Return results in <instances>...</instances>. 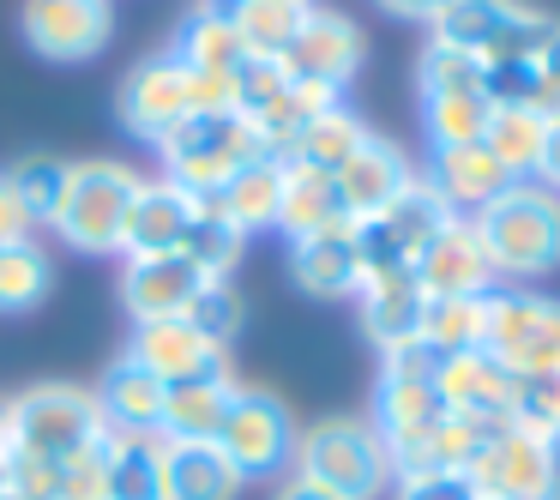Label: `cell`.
Here are the masks:
<instances>
[{
  "label": "cell",
  "instance_id": "obj_7",
  "mask_svg": "<svg viewBox=\"0 0 560 500\" xmlns=\"http://www.w3.org/2000/svg\"><path fill=\"white\" fill-rule=\"evenodd\" d=\"M458 211L434 194V187L416 175L398 199H392L380 218H362L355 223V259H362V278H386V271H416L422 247L434 242Z\"/></svg>",
  "mask_w": 560,
  "mask_h": 500
},
{
  "label": "cell",
  "instance_id": "obj_47",
  "mask_svg": "<svg viewBox=\"0 0 560 500\" xmlns=\"http://www.w3.org/2000/svg\"><path fill=\"white\" fill-rule=\"evenodd\" d=\"M7 422H13V392H0V452H7Z\"/></svg>",
  "mask_w": 560,
  "mask_h": 500
},
{
  "label": "cell",
  "instance_id": "obj_26",
  "mask_svg": "<svg viewBox=\"0 0 560 500\" xmlns=\"http://www.w3.org/2000/svg\"><path fill=\"white\" fill-rule=\"evenodd\" d=\"M278 230L290 242L302 235H331V230H355V218L343 211L338 182L319 170H302V163H283V206H278Z\"/></svg>",
  "mask_w": 560,
  "mask_h": 500
},
{
  "label": "cell",
  "instance_id": "obj_1",
  "mask_svg": "<svg viewBox=\"0 0 560 500\" xmlns=\"http://www.w3.org/2000/svg\"><path fill=\"white\" fill-rule=\"evenodd\" d=\"M470 223L488 266H494V283L500 278L536 283L548 271H560V194H548L542 182H512Z\"/></svg>",
  "mask_w": 560,
  "mask_h": 500
},
{
  "label": "cell",
  "instance_id": "obj_50",
  "mask_svg": "<svg viewBox=\"0 0 560 500\" xmlns=\"http://www.w3.org/2000/svg\"><path fill=\"white\" fill-rule=\"evenodd\" d=\"M0 500H13V495H0Z\"/></svg>",
  "mask_w": 560,
  "mask_h": 500
},
{
  "label": "cell",
  "instance_id": "obj_20",
  "mask_svg": "<svg viewBox=\"0 0 560 500\" xmlns=\"http://www.w3.org/2000/svg\"><path fill=\"white\" fill-rule=\"evenodd\" d=\"M170 55L187 67V73H223V79H235L242 61H247V49H242V37H235L223 0H194V7L175 19Z\"/></svg>",
  "mask_w": 560,
  "mask_h": 500
},
{
  "label": "cell",
  "instance_id": "obj_32",
  "mask_svg": "<svg viewBox=\"0 0 560 500\" xmlns=\"http://www.w3.org/2000/svg\"><path fill=\"white\" fill-rule=\"evenodd\" d=\"M542 133L548 121L530 109H512V103H494L482 127V146L494 151V163L512 175V182H536V163H542Z\"/></svg>",
  "mask_w": 560,
  "mask_h": 500
},
{
  "label": "cell",
  "instance_id": "obj_22",
  "mask_svg": "<svg viewBox=\"0 0 560 500\" xmlns=\"http://www.w3.org/2000/svg\"><path fill=\"white\" fill-rule=\"evenodd\" d=\"M206 206L218 211L230 230L259 235V230H278V206H283V158H254L218 187L206 194Z\"/></svg>",
  "mask_w": 560,
  "mask_h": 500
},
{
  "label": "cell",
  "instance_id": "obj_29",
  "mask_svg": "<svg viewBox=\"0 0 560 500\" xmlns=\"http://www.w3.org/2000/svg\"><path fill=\"white\" fill-rule=\"evenodd\" d=\"M368 139V121L350 109V103H331L319 109L314 121L295 133V146L283 151V163H302V170H319V175H338L343 163L355 158V146Z\"/></svg>",
  "mask_w": 560,
  "mask_h": 500
},
{
  "label": "cell",
  "instance_id": "obj_37",
  "mask_svg": "<svg viewBox=\"0 0 560 500\" xmlns=\"http://www.w3.org/2000/svg\"><path fill=\"white\" fill-rule=\"evenodd\" d=\"M416 91L422 97H464V91H488V67L464 49H446V43L428 37L422 61H416Z\"/></svg>",
  "mask_w": 560,
  "mask_h": 500
},
{
  "label": "cell",
  "instance_id": "obj_38",
  "mask_svg": "<svg viewBox=\"0 0 560 500\" xmlns=\"http://www.w3.org/2000/svg\"><path fill=\"white\" fill-rule=\"evenodd\" d=\"M7 187H13L19 211H25L31 223H49L55 206H61V187H67V163L49 158V151H31V158H19L13 170H7Z\"/></svg>",
  "mask_w": 560,
  "mask_h": 500
},
{
  "label": "cell",
  "instance_id": "obj_14",
  "mask_svg": "<svg viewBox=\"0 0 560 500\" xmlns=\"http://www.w3.org/2000/svg\"><path fill=\"white\" fill-rule=\"evenodd\" d=\"M145 374H158L163 386H187V380H211L230 374V350L211 344L206 332H194L187 319H158V326H133V344H127Z\"/></svg>",
  "mask_w": 560,
  "mask_h": 500
},
{
  "label": "cell",
  "instance_id": "obj_25",
  "mask_svg": "<svg viewBox=\"0 0 560 500\" xmlns=\"http://www.w3.org/2000/svg\"><path fill=\"white\" fill-rule=\"evenodd\" d=\"M290 278L319 302L362 290V259H355V230H331V235H302L290 242Z\"/></svg>",
  "mask_w": 560,
  "mask_h": 500
},
{
  "label": "cell",
  "instance_id": "obj_30",
  "mask_svg": "<svg viewBox=\"0 0 560 500\" xmlns=\"http://www.w3.org/2000/svg\"><path fill=\"white\" fill-rule=\"evenodd\" d=\"M223 7H230V25L242 37L247 61H283V49L307 19L302 0H223Z\"/></svg>",
  "mask_w": 560,
  "mask_h": 500
},
{
  "label": "cell",
  "instance_id": "obj_48",
  "mask_svg": "<svg viewBox=\"0 0 560 500\" xmlns=\"http://www.w3.org/2000/svg\"><path fill=\"white\" fill-rule=\"evenodd\" d=\"M0 495H7V452H0Z\"/></svg>",
  "mask_w": 560,
  "mask_h": 500
},
{
  "label": "cell",
  "instance_id": "obj_40",
  "mask_svg": "<svg viewBox=\"0 0 560 500\" xmlns=\"http://www.w3.org/2000/svg\"><path fill=\"white\" fill-rule=\"evenodd\" d=\"M182 319H187L194 332H206L211 344H223V350H230V338L242 332V319H247V307H242V290H235L230 278H223V283H206V290L194 295V307H187Z\"/></svg>",
  "mask_w": 560,
  "mask_h": 500
},
{
  "label": "cell",
  "instance_id": "obj_13",
  "mask_svg": "<svg viewBox=\"0 0 560 500\" xmlns=\"http://www.w3.org/2000/svg\"><path fill=\"white\" fill-rule=\"evenodd\" d=\"M206 283L211 278L187 254H139V259H121V307L133 314V326L182 319Z\"/></svg>",
  "mask_w": 560,
  "mask_h": 500
},
{
  "label": "cell",
  "instance_id": "obj_4",
  "mask_svg": "<svg viewBox=\"0 0 560 500\" xmlns=\"http://www.w3.org/2000/svg\"><path fill=\"white\" fill-rule=\"evenodd\" d=\"M139 187H145V175L133 163H115V158L67 163V187H61L49 230L67 247H79V254H121V230H127Z\"/></svg>",
  "mask_w": 560,
  "mask_h": 500
},
{
  "label": "cell",
  "instance_id": "obj_10",
  "mask_svg": "<svg viewBox=\"0 0 560 500\" xmlns=\"http://www.w3.org/2000/svg\"><path fill=\"white\" fill-rule=\"evenodd\" d=\"M362 49L368 43H362V31H355L350 13H338V7H307L295 43L283 49V73H290L295 85L343 97V85L362 73Z\"/></svg>",
  "mask_w": 560,
  "mask_h": 500
},
{
  "label": "cell",
  "instance_id": "obj_6",
  "mask_svg": "<svg viewBox=\"0 0 560 500\" xmlns=\"http://www.w3.org/2000/svg\"><path fill=\"white\" fill-rule=\"evenodd\" d=\"M295 440H302V422L295 410L266 386H235L230 416L218 428V452L242 470V482H271L295 464Z\"/></svg>",
  "mask_w": 560,
  "mask_h": 500
},
{
  "label": "cell",
  "instance_id": "obj_33",
  "mask_svg": "<svg viewBox=\"0 0 560 500\" xmlns=\"http://www.w3.org/2000/svg\"><path fill=\"white\" fill-rule=\"evenodd\" d=\"M488 295H494V290H488ZM488 295H428V307H422V344L434 356L482 350Z\"/></svg>",
  "mask_w": 560,
  "mask_h": 500
},
{
  "label": "cell",
  "instance_id": "obj_17",
  "mask_svg": "<svg viewBox=\"0 0 560 500\" xmlns=\"http://www.w3.org/2000/svg\"><path fill=\"white\" fill-rule=\"evenodd\" d=\"M440 404L452 416H476V422H512V374L482 350L440 356Z\"/></svg>",
  "mask_w": 560,
  "mask_h": 500
},
{
  "label": "cell",
  "instance_id": "obj_45",
  "mask_svg": "<svg viewBox=\"0 0 560 500\" xmlns=\"http://www.w3.org/2000/svg\"><path fill=\"white\" fill-rule=\"evenodd\" d=\"M536 73H542V85L560 97V19H555V31H548V43L536 49Z\"/></svg>",
  "mask_w": 560,
  "mask_h": 500
},
{
  "label": "cell",
  "instance_id": "obj_12",
  "mask_svg": "<svg viewBox=\"0 0 560 500\" xmlns=\"http://www.w3.org/2000/svg\"><path fill=\"white\" fill-rule=\"evenodd\" d=\"M115 115H121L127 133H139L145 146H158V139L187 115V67L175 61L170 49L133 61L127 79L115 85Z\"/></svg>",
  "mask_w": 560,
  "mask_h": 500
},
{
  "label": "cell",
  "instance_id": "obj_23",
  "mask_svg": "<svg viewBox=\"0 0 560 500\" xmlns=\"http://www.w3.org/2000/svg\"><path fill=\"white\" fill-rule=\"evenodd\" d=\"M242 470L218 440H170L163 446V500H242Z\"/></svg>",
  "mask_w": 560,
  "mask_h": 500
},
{
  "label": "cell",
  "instance_id": "obj_9",
  "mask_svg": "<svg viewBox=\"0 0 560 500\" xmlns=\"http://www.w3.org/2000/svg\"><path fill=\"white\" fill-rule=\"evenodd\" d=\"M464 476H470V488L482 500H555L560 495V446L506 422Z\"/></svg>",
  "mask_w": 560,
  "mask_h": 500
},
{
  "label": "cell",
  "instance_id": "obj_11",
  "mask_svg": "<svg viewBox=\"0 0 560 500\" xmlns=\"http://www.w3.org/2000/svg\"><path fill=\"white\" fill-rule=\"evenodd\" d=\"M25 43L43 61H97L115 37L109 0H25Z\"/></svg>",
  "mask_w": 560,
  "mask_h": 500
},
{
  "label": "cell",
  "instance_id": "obj_24",
  "mask_svg": "<svg viewBox=\"0 0 560 500\" xmlns=\"http://www.w3.org/2000/svg\"><path fill=\"white\" fill-rule=\"evenodd\" d=\"M91 392H97L103 422L121 428V434H158V428H163V380L145 374L127 350L115 356L109 374H103Z\"/></svg>",
  "mask_w": 560,
  "mask_h": 500
},
{
  "label": "cell",
  "instance_id": "obj_15",
  "mask_svg": "<svg viewBox=\"0 0 560 500\" xmlns=\"http://www.w3.org/2000/svg\"><path fill=\"white\" fill-rule=\"evenodd\" d=\"M416 283H422V295H488L494 290V266H488L470 218H452L446 230L422 247Z\"/></svg>",
  "mask_w": 560,
  "mask_h": 500
},
{
  "label": "cell",
  "instance_id": "obj_46",
  "mask_svg": "<svg viewBox=\"0 0 560 500\" xmlns=\"http://www.w3.org/2000/svg\"><path fill=\"white\" fill-rule=\"evenodd\" d=\"M271 500H331L326 488H314V482H302V476H290V482H278V495Z\"/></svg>",
  "mask_w": 560,
  "mask_h": 500
},
{
  "label": "cell",
  "instance_id": "obj_36",
  "mask_svg": "<svg viewBox=\"0 0 560 500\" xmlns=\"http://www.w3.org/2000/svg\"><path fill=\"white\" fill-rule=\"evenodd\" d=\"M488 109L494 97L488 91H464V97H422V133L428 146H476L488 127Z\"/></svg>",
  "mask_w": 560,
  "mask_h": 500
},
{
  "label": "cell",
  "instance_id": "obj_44",
  "mask_svg": "<svg viewBox=\"0 0 560 500\" xmlns=\"http://www.w3.org/2000/svg\"><path fill=\"white\" fill-rule=\"evenodd\" d=\"M380 13H392V19H416V25H434V13L446 7V0H374Z\"/></svg>",
  "mask_w": 560,
  "mask_h": 500
},
{
  "label": "cell",
  "instance_id": "obj_41",
  "mask_svg": "<svg viewBox=\"0 0 560 500\" xmlns=\"http://www.w3.org/2000/svg\"><path fill=\"white\" fill-rule=\"evenodd\" d=\"M392 500H482V495L470 488V476L416 470V476H392Z\"/></svg>",
  "mask_w": 560,
  "mask_h": 500
},
{
  "label": "cell",
  "instance_id": "obj_5",
  "mask_svg": "<svg viewBox=\"0 0 560 500\" xmlns=\"http://www.w3.org/2000/svg\"><path fill=\"white\" fill-rule=\"evenodd\" d=\"M158 158H163V175H170L175 187L206 199V194H218L242 163L266 158V146H259V133L247 127V115H182V121L158 139Z\"/></svg>",
  "mask_w": 560,
  "mask_h": 500
},
{
  "label": "cell",
  "instance_id": "obj_18",
  "mask_svg": "<svg viewBox=\"0 0 560 500\" xmlns=\"http://www.w3.org/2000/svg\"><path fill=\"white\" fill-rule=\"evenodd\" d=\"M428 187H434L440 199H446L458 218H476V211L488 206V199H500L512 187V175L494 163V151L476 139V146H440L428 151Z\"/></svg>",
  "mask_w": 560,
  "mask_h": 500
},
{
  "label": "cell",
  "instance_id": "obj_43",
  "mask_svg": "<svg viewBox=\"0 0 560 500\" xmlns=\"http://www.w3.org/2000/svg\"><path fill=\"white\" fill-rule=\"evenodd\" d=\"M19 235H31V218L19 211L13 187H7V170H0V242H19Z\"/></svg>",
  "mask_w": 560,
  "mask_h": 500
},
{
  "label": "cell",
  "instance_id": "obj_49",
  "mask_svg": "<svg viewBox=\"0 0 560 500\" xmlns=\"http://www.w3.org/2000/svg\"><path fill=\"white\" fill-rule=\"evenodd\" d=\"M302 7H314V0H302Z\"/></svg>",
  "mask_w": 560,
  "mask_h": 500
},
{
  "label": "cell",
  "instance_id": "obj_34",
  "mask_svg": "<svg viewBox=\"0 0 560 500\" xmlns=\"http://www.w3.org/2000/svg\"><path fill=\"white\" fill-rule=\"evenodd\" d=\"M506 13H512V0H446L428 31H434V43L464 49V55H476V61H482V49L500 37Z\"/></svg>",
  "mask_w": 560,
  "mask_h": 500
},
{
  "label": "cell",
  "instance_id": "obj_28",
  "mask_svg": "<svg viewBox=\"0 0 560 500\" xmlns=\"http://www.w3.org/2000/svg\"><path fill=\"white\" fill-rule=\"evenodd\" d=\"M242 380L235 374H211V380H187V386H163V440H218L230 398Z\"/></svg>",
  "mask_w": 560,
  "mask_h": 500
},
{
  "label": "cell",
  "instance_id": "obj_3",
  "mask_svg": "<svg viewBox=\"0 0 560 500\" xmlns=\"http://www.w3.org/2000/svg\"><path fill=\"white\" fill-rule=\"evenodd\" d=\"M109 422L97 410V392L91 386H67V380H43V386L13 392V422H7V452H25V458H85L103 446Z\"/></svg>",
  "mask_w": 560,
  "mask_h": 500
},
{
  "label": "cell",
  "instance_id": "obj_35",
  "mask_svg": "<svg viewBox=\"0 0 560 500\" xmlns=\"http://www.w3.org/2000/svg\"><path fill=\"white\" fill-rule=\"evenodd\" d=\"M242 247H247V235L230 230V223H223L206 199H199V211H194V223H187V235H182V247H175V254H187L211 283H223L235 266H242Z\"/></svg>",
  "mask_w": 560,
  "mask_h": 500
},
{
  "label": "cell",
  "instance_id": "obj_8",
  "mask_svg": "<svg viewBox=\"0 0 560 500\" xmlns=\"http://www.w3.org/2000/svg\"><path fill=\"white\" fill-rule=\"evenodd\" d=\"M482 356H494L512 380L560 368V302L530 290H494L482 319Z\"/></svg>",
  "mask_w": 560,
  "mask_h": 500
},
{
  "label": "cell",
  "instance_id": "obj_19",
  "mask_svg": "<svg viewBox=\"0 0 560 500\" xmlns=\"http://www.w3.org/2000/svg\"><path fill=\"white\" fill-rule=\"evenodd\" d=\"M199 199L187 187H175L170 175L145 182L133 194V211H127V230H121V259H139V254H175L194 223Z\"/></svg>",
  "mask_w": 560,
  "mask_h": 500
},
{
  "label": "cell",
  "instance_id": "obj_2",
  "mask_svg": "<svg viewBox=\"0 0 560 500\" xmlns=\"http://www.w3.org/2000/svg\"><path fill=\"white\" fill-rule=\"evenodd\" d=\"M290 470L302 476V482L326 488L331 500L392 495V458H386V446H380L368 416H326V422L302 428Z\"/></svg>",
  "mask_w": 560,
  "mask_h": 500
},
{
  "label": "cell",
  "instance_id": "obj_16",
  "mask_svg": "<svg viewBox=\"0 0 560 500\" xmlns=\"http://www.w3.org/2000/svg\"><path fill=\"white\" fill-rule=\"evenodd\" d=\"M338 199H343V211H350L355 223L362 218H380V211L392 206V199L404 194V187L416 182V170H410V158H404L392 139H380V133H368L362 146H355V158L343 163L338 175Z\"/></svg>",
  "mask_w": 560,
  "mask_h": 500
},
{
  "label": "cell",
  "instance_id": "obj_21",
  "mask_svg": "<svg viewBox=\"0 0 560 500\" xmlns=\"http://www.w3.org/2000/svg\"><path fill=\"white\" fill-rule=\"evenodd\" d=\"M355 302H362V332L374 338V350H398V344H416L422 338V283H416V271H386V278H362V290H355Z\"/></svg>",
  "mask_w": 560,
  "mask_h": 500
},
{
  "label": "cell",
  "instance_id": "obj_39",
  "mask_svg": "<svg viewBox=\"0 0 560 500\" xmlns=\"http://www.w3.org/2000/svg\"><path fill=\"white\" fill-rule=\"evenodd\" d=\"M512 428L542 434V440H555V446H560V368L512 380Z\"/></svg>",
  "mask_w": 560,
  "mask_h": 500
},
{
  "label": "cell",
  "instance_id": "obj_27",
  "mask_svg": "<svg viewBox=\"0 0 560 500\" xmlns=\"http://www.w3.org/2000/svg\"><path fill=\"white\" fill-rule=\"evenodd\" d=\"M163 434H103V500H163Z\"/></svg>",
  "mask_w": 560,
  "mask_h": 500
},
{
  "label": "cell",
  "instance_id": "obj_42",
  "mask_svg": "<svg viewBox=\"0 0 560 500\" xmlns=\"http://www.w3.org/2000/svg\"><path fill=\"white\" fill-rule=\"evenodd\" d=\"M536 182L548 194H560V115H548V133H542V163H536Z\"/></svg>",
  "mask_w": 560,
  "mask_h": 500
},
{
  "label": "cell",
  "instance_id": "obj_31",
  "mask_svg": "<svg viewBox=\"0 0 560 500\" xmlns=\"http://www.w3.org/2000/svg\"><path fill=\"white\" fill-rule=\"evenodd\" d=\"M55 290V254L37 235L0 242V314H31Z\"/></svg>",
  "mask_w": 560,
  "mask_h": 500
}]
</instances>
